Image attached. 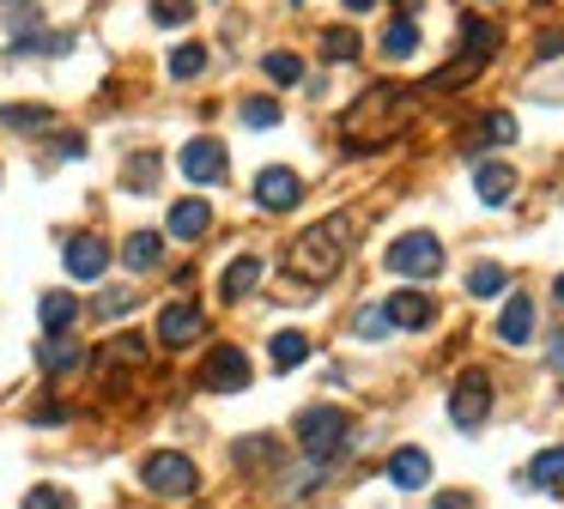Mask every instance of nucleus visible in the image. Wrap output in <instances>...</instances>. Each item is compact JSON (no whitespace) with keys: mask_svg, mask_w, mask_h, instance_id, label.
Here are the masks:
<instances>
[{"mask_svg":"<svg viewBox=\"0 0 564 509\" xmlns=\"http://www.w3.org/2000/svg\"><path fill=\"white\" fill-rule=\"evenodd\" d=\"M413 109H419V85H370V92L341 116V134H346L353 152H365V146H389L394 134L413 122Z\"/></svg>","mask_w":564,"mask_h":509,"instance_id":"obj_1","label":"nucleus"},{"mask_svg":"<svg viewBox=\"0 0 564 509\" xmlns=\"http://www.w3.org/2000/svg\"><path fill=\"white\" fill-rule=\"evenodd\" d=\"M346 262V236H341V219L334 224H310V231L291 236L286 248V274L303 279V286H329L334 274H341Z\"/></svg>","mask_w":564,"mask_h":509,"instance_id":"obj_2","label":"nucleus"},{"mask_svg":"<svg viewBox=\"0 0 564 509\" xmlns=\"http://www.w3.org/2000/svg\"><path fill=\"white\" fill-rule=\"evenodd\" d=\"M346 431H353V418H346L341 406H310V413L298 418V449L310 461H334L346 449Z\"/></svg>","mask_w":564,"mask_h":509,"instance_id":"obj_3","label":"nucleus"},{"mask_svg":"<svg viewBox=\"0 0 564 509\" xmlns=\"http://www.w3.org/2000/svg\"><path fill=\"white\" fill-rule=\"evenodd\" d=\"M140 479H146V491H158V497H195L200 473H195V461H188V455L158 449V455L140 461Z\"/></svg>","mask_w":564,"mask_h":509,"instance_id":"obj_4","label":"nucleus"},{"mask_svg":"<svg viewBox=\"0 0 564 509\" xmlns=\"http://www.w3.org/2000/svg\"><path fill=\"white\" fill-rule=\"evenodd\" d=\"M389 267L407 279H437L444 274V243H437L431 231H407L389 243Z\"/></svg>","mask_w":564,"mask_h":509,"instance_id":"obj_5","label":"nucleus"},{"mask_svg":"<svg viewBox=\"0 0 564 509\" xmlns=\"http://www.w3.org/2000/svg\"><path fill=\"white\" fill-rule=\"evenodd\" d=\"M486 413H492V382L486 377H461L456 389H449V418H456L461 431L486 425Z\"/></svg>","mask_w":564,"mask_h":509,"instance_id":"obj_6","label":"nucleus"},{"mask_svg":"<svg viewBox=\"0 0 564 509\" xmlns=\"http://www.w3.org/2000/svg\"><path fill=\"white\" fill-rule=\"evenodd\" d=\"M200 382L219 394H237V389H250V358L237 352V346H212L207 365H200Z\"/></svg>","mask_w":564,"mask_h":509,"instance_id":"obj_7","label":"nucleus"},{"mask_svg":"<svg viewBox=\"0 0 564 509\" xmlns=\"http://www.w3.org/2000/svg\"><path fill=\"white\" fill-rule=\"evenodd\" d=\"M225 146L219 140H188L183 146V176L188 183H200V188H212V183H225Z\"/></svg>","mask_w":564,"mask_h":509,"instance_id":"obj_8","label":"nucleus"},{"mask_svg":"<svg viewBox=\"0 0 564 509\" xmlns=\"http://www.w3.org/2000/svg\"><path fill=\"white\" fill-rule=\"evenodd\" d=\"M255 200H262L267 212H291L303 200V183H298V170H262V176H255Z\"/></svg>","mask_w":564,"mask_h":509,"instance_id":"obj_9","label":"nucleus"},{"mask_svg":"<svg viewBox=\"0 0 564 509\" xmlns=\"http://www.w3.org/2000/svg\"><path fill=\"white\" fill-rule=\"evenodd\" d=\"M200 310L195 303H164V310H158V339H164V346H188V339H200Z\"/></svg>","mask_w":564,"mask_h":509,"instance_id":"obj_10","label":"nucleus"},{"mask_svg":"<svg viewBox=\"0 0 564 509\" xmlns=\"http://www.w3.org/2000/svg\"><path fill=\"white\" fill-rule=\"evenodd\" d=\"M110 267V243L104 236H67V274L73 279H97Z\"/></svg>","mask_w":564,"mask_h":509,"instance_id":"obj_11","label":"nucleus"},{"mask_svg":"<svg viewBox=\"0 0 564 509\" xmlns=\"http://www.w3.org/2000/svg\"><path fill=\"white\" fill-rule=\"evenodd\" d=\"M382 315H389V327H407V334H419V327H431V298H419V291H394L389 303H382Z\"/></svg>","mask_w":564,"mask_h":509,"instance_id":"obj_12","label":"nucleus"},{"mask_svg":"<svg viewBox=\"0 0 564 509\" xmlns=\"http://www.w3.org/2000/svg\"><path fill=\"white\" fill-rule=\"evenodd\" d=\"M498 339H504V346H528V339H534V298H522V291H516V298L504 303Z\"/></svg>","mask_w":564,"mask_h":509,"instance_id":"obj_13","label":"nucleus"},{"mask_svg":"<svg viewBox=\"0 0 564 509\" xmlns=\"http://www.w3.org/2000/svg\"><path fill=\"white\" fill-rule=\"evenodd\" d=\"M473 188H480V200H486V207H504V200L516 195V170L492 158V164H480V170H473Z\"/></svg>","mask_w":564,"mask_h":509,"instance_id":"obj_14","label":"nucleus"},{"mask_svg":"<svg viewBox=\"0 0 564 509\" xmlns=\"http://www.w3.org/2000/svg\"><path fill=\"white\" fill-rule=\"evenodd\" d=\"M389 479L401 485V491H419V485L431 479V455H425V449H394V455H389Z\"/></svg>","mask_w":564,"mask_h":509,"instance_id":"obj_15","label":"nucleus"},{"mask_svg":"<svg viewBox=\"0 0 564 509\" xmlns=\"http://www.w3.org/2000/svg\"><path fill=\"white\" fill-rule=\"evenodd\" d=\"M79 339L73 334H43V346H37V365H43V377H61V370H73L79 365Z\"/></svg>","mask_w":564,"mask_h":509,"instance_id":"obj_16","label":"nucleus"},{"mask_svg":"<svg viewBox=\"0 0 564 509\" xmlns=\"http://www.w3.org/2000/svg\"><path fill=\"white\" fill-rule=\"evenodd\" d=\"M207 224H212V207H207V200H176V207H171V236H183V243L207 236Z\"/></svg>","mask_w":564,"mask_h":509,"instance_id":"obj_17","label":"nucleus"},{"mask_svg":"<svg viewBox=\"0 0 564 509\" xmlns=\"http://www.w3.org/2000/svg\"><path fill=\"white\" fill-rule=\"evenodd\" d=\"M267 358H274V370H298L303 358H310V334H298V327H279V334L267 339Z\"/></svg>","mask_w":564,"mask_h":509,"instance_id":"obj_18","label":"nucleus"},{"mask_svg":"<svg viewBox=\"0 0 564 509\" xmlns=\"http://www.w3.org/2000/svg\"><path fill=\"white\" fill-rule=\"evenodd\" d=\"M158 176H164V158H158V152H134L128 164H122V183H128L134 195H152Z\"/></svg>","mask_w":564,"mask_h":509,"instance_id":"obj_19","label":"nucleus"},{"mask_svg":"<svg viewBox=\"0 0 564 509\" xmlns=\"http://www.w3.org/2000/svg\"><path fill=\"white\" fill-rule=\"evenodd\" d=\"M0 19H7V25H13V43L19 49H25L31 37H37V0H0Z\"/></svg>","mask_w":564,"mask_h":509,"instance_id":"obj_20","label":"nucleus"},{"mask_svg":"<svg viewBox=\"0 0 564 509\" xmlns=\"http://www.w3.org/2000/svg\"><path fill=\"white\" fill-rule=\"evenodd\" d=\"M37 315H43V334H67V322L79 315V298L73 291H49V298L37 303Z\"/></svg>","mask_w":564,"mask_h":509,"instance_id":"obj_21","label":"nucleus"},{"mask_svg":"<svg viewBox=\"0 0 564 509\" xmlns=\"http://www.w3.org/2000/svg\"><path fill=\"white\" fill-rule=\"evenodd\" d=\"M528 485H540V491H564V449H540V455L528 461Z\"/></svg>","mask_w":564,"mask_h":509,"instance_id":"obj_22","label":"nucleus"},{"mask_svg":"<svg viewBox=\"0 0 564 509\" xmlns=\"http://www.w3.org/2000/svg\"><path fill=\"white\" fill-rule=\"evenodd\" d=\"M158 248H164V236H158V231H134L128 243H122V262H128L134 274H146V267H158Z\"/></svg>","mask_w":564,"mask_h":509,"instance_id":"obj_23","label":"nucleus"},{"mask_svg":"<svg viewBox=\"0 0 564 509\" xmlns=\"http://www.w3.org/2000/svg\"><path fill=\"white\" fill-rule=\"evenodd\" d=\"M413 49H419V25H413L407 13H401L389 31H382V55H389V61H407Z\"/></svg>","mask_w":564,"mask_h":509,"instance_id":"obj_24","label":"nucleus"},{"mask_svg":"<svg viewBox=\"0 0 564 509\" xmlns=\"http://www.w3.org/2000/svg\"><path fill=\"white\" fill-rule=\"evenodd\" d=\"M255 279H262V262H255V255H237L231 267H225V298H250L255 291Z\"/></svg>","mask_w":564,"mask_h":509,"instance_id":"obj_25","label":"nucleus"},{"mask_svg":"<svg viewBox=\"0 0 564 509\" xmlns=\"http://www.w3.org/2000/svg\"><path fill=\"white\" fill-rule=\"evenodd\" d=\"M504 140H516V116H510V109H492L486 134H480V140H468V152H486V146H504Z\"/></svg>","mask_w":564,"mask_h":509,"instance_id":"obj_26","label":"nucleus"},{"mask_svg":"<svg viewBox=\"0 0 564 509\" xmlns=\"http://www.w3.org/2000/svg\"><path fill=\"white\" fill-rule=\"evenodd\" d=\"M322 55L329 61H358V31H346V25L322 31Z\"/></svg>","mask_w":564,"mask_h":509,"instance_id":"obj_27","label":"nucleus"},{"mask_svg":"<svg viewBox=\"0 0 564 509\" xmlns=\"http://www.w3.org/2000/svg\"><path fill=\"white\" fill-rule=\"evenodd\" d=\"M461 37L473 43V55H492V49H498V25H492V19H468V13H461Z\"/></svg>","mask_w":564,"mask_h":509,"instance_id":"obj_28","label":"nucleus"},{"mask_svg":"<svg viewBox=\"0 0 564 509\" xmlns=\"http://www.w3.org/2000/svg\"><path fill=\"white\" fill-rule=\"evenodd\" d=\"M146 358V339L140 334H122V339H110L104 346V358H97V365H140Z\"/></svg>","mask_w":564,"mask_h":509,"instance_id":"obj_29","label":"nucleus"},{"mask_svg":"<svg viewBox=\"0 0 564 509\" xmlns=\"http://www.w3.org/2000/svg\"><path fill=\"white\" fill-rule=\"evenodd\" d=\"M262 73H267V79H279V85H298V79H303V61H298L291 49H274V55L262 61Z\"/></svg>","mask_w":564,"mask_h":509,"instance_id":"obj_30","label":"nucleus"},{"mask_svg":"<svg viewBox=\"0 0 564 509\" xmlns=\"http://www.w3.org/2000/svg\"><path fill=\"white\" fill-rule=\"evenodd\" d=\"M468 291H473V298H498V291H504V267L498 262H480L468 274Z\"/></svg>","mask_w":564,"mask_h":509,"instance_id":"obj_31","label":"nucleus"},{"mask_svg":"<svg viewBox=\"0 0 564 509\" xmlns=\"http://www.w3.org/2000/svg\"><path fill=\"white\" fill-rule=\"evenodd\" d=\"M200 67H207V49H200V43H183V49H171V79H195Z\"/></svg>","mask_w":564,"mask_h":509,"instance_id":"obj_32","label":"nucleus"},{"mask_svg":"<svg viewBox=\"0 0 564 509\" xmlns=\"http://www.w3.org/2000/svg\"><path fill=\"white\" fill-rule=\"evenodd\" d=\"M0 122H7V128H49V109L43 104H7Z\"/></svg>","mask_w":564,"mask_h":509,"instance_id":"obj_33","label":"nucleus"},{"mask_svg":"<svg viewBox=\"0 0 564 509\" xmlns=\"http://www.w3.org/2000/svg\"><path fill=\"white\" fill-rule=\"evenodd\" d=\"M25 509H73V497H67L61 485H31V491H25Z\"/></svg>","mask_w":564,"mask_h":509,"instance_id":"obj_34","label":"nucleus"},{"mask_svg":"<svg viewBox=\"0 0 564 509\" xmlns=\"http://www.w3.org/2000/svg\"><path fill=\"white\" fill-rule=\"evenodd\" d=\"M152 19L158 25H188L195 19V0H152Z\"/></svg>","mask_w":564,"mask_h":509,"instance_id":"obj_35","label":"nucleus"},{"mask_svg":"<svg viewBox=\"0 0 564 509\" xmlns=\"http://www.w3.org/2000/svg\"><path fill=\"white\" fill-rule=\"evenodd\" d=\"M243 122H250V128H274L279 104H274V97H250V104H243Z\"/></svg>","mask_w":564,"mask_h":509,"instance_id":"obj_36","label":"nucleus"},{"mask_svg":"<svg viewBox=\"0 0 564 509\" xmlns=\"http://www.w3.org/2000/svg\"><path fill=\"white\" fill-rule=\"evenodd\" d=\"M358 334H365V339H382V334H389V315H382V310H358Z\"/></svg>","mask_w":564,"mask_h":509,"instance_id":"obj_37","label":"nucleus"},{"mask_svg":"<svg viewBox=\"0 0 564 509\" xmlns=\"http://www.w3.org/2000/svg\"><path fill=\"white\" fill-rule=\"evenodd\" d=\"M237 461H243V467H250V461H262V455H274V437H250V443H237L231 449Z\"/></svg>","mask_w":564,"mask_h":509,"instance_id":"obj_38","label":"nucleus"},{"mask_svg":"<svg viewBox=\"0 0 564 509\" xmlns=\"http://www.w3.org/2000/svg\"><path fill=\"white\" fill-rule=\"evenodd\" d=\"M128 303H134V291H104V298H97V310H104V315H122Z\"/></svg>","mask_w":564,"mask_h":509,"instance_id":"obj_39","label":"nucleus"},{"mask_svg":"<svg viewBox=\"0 0 564 509\" xmlns=\"http://www.w3.org/2000/svg\"><path fill=\"white\" fill-rule=\"evenodd\" d=\"M431 509H480V504H473V497L468 491H444V497H437V504Z\"/></svg>","mask_w":564,"mask_h":509,"instance_id":"obj_40","label":"nucleus"},{"mask_svg":"<svg viewBox=\"0 0 564 509\" xmlns=\"http://www.w3.org/2000/svg\"><path fill=\"white\" fill-rule=\"evenodd\" d=\"M546 358H552V370L564 377V334H552V346H546Z\"/></svg>","mask_w":564,"mask_h":509,"instance_id":"obj_41","label":"nucleus"},{"mask_svg":"<svg viewBox=\"0 0 564 509\" xmlns=\"http://www.w3.org/2000/svg\"><path fill=\"white\" fill-rule=\"evenodd\" d=\"M346 7H353V13H365V7H377V0H346Z\"/></svg>","mask_w":564,"mask_h":509,"instance_id":"obj_42","label":"nucleus"},{"mask_svg":"<svg viewBox=\"0 0 564 509\" xmlns=\"http://www.w3.org/2000/svg\"><path fill=\"white\" fill-rule=\"evenodd\" d=\"M552 291H559V303H564V274H559V286H552Z\"/></svg>","mask_w":564,"mask_h":509,"instance_id":"obj_43","label":"nucleus"}]
</instances>
